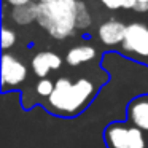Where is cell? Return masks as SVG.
Here are the masks:
<instances>
[{"label": "cell", "instance_id": "30bf717a", "mask_svg": "<svg viewBox=\"0 0 148 148\" xmlns=\"http://www.w3.org/2000/svg\"><path fill=\"white\" fill-rule=\"evenodd\" d=\"M10 18L19 26H27L38 19V2H32L24 7H14L10 10Z\"/></svg>", "mask_w": 148, "mask_h": 148}, {"label": "cell", "instance_id": "5b68a950", "mask_svg": "<svg viewBox=\"0 0 148 148\" xmlns=\"http://www.w3.org/2000/svg\"><path fill=\"white\" fill-rule=\"evenodd\" d=\"M27 78V67L13 54L3 53L2 56V86L14 88Z\"/></svg>", "mask_w": 148, "mask_h": 148}, {"label": "cell", "instance_id": "7c38bea8", "mask_svg": "<svg viewBox=\"0 0 148 148\" xmlns=\"http://www.w3.org/2000/svg\"><path fill=\"white\" fill-rule=\"evenodd\" d=\"M53 91H54V83H53L51 80H48V78H42V80H38V83L35 84V92L38 94L40 97H46V99H48L53 94Z\"/></svg>", "mask_w": 148, "mask_h": 148}, {"label": "cell", "instance_id": "ba28073f", "mask_svg": "<svg viewBox=\"0 0 148 148\" xmlns=\"http://www.w3.org/2000/svg\"><path fill=\"white\" fill-rule=\"evenodd\" d=\"M129 123L148 134V97H138L127 107Z\"/></svg>", "mask_w": 148, "mask_h": 148}, {"label": "cell", "instance_id": "8fae6325", "mask_svg": "<svg viewBox=\"0 0 148 148\" xmlns=\"http://www.w3.org/2000/svg\"><path fill=\"white\" fill-rule=\"evenodd\" d=\"M92 24V18L89 14V10L84 5V2L78 0V7H77V29L84 30Z\"/></svg>", "mask_w": 148, "mask_h": 148}, {"label": "cell", "instance_id": "9c48e42d", "mask_svg": "<svg viewBox=\"0 0 148 148\" xmlns=\"http://www.w3.org/2000/svg\"><path fill=\"white\" fill-rule=\"evenodd\" d=\"M96 56H97V51L92 45H77L67 51L65 62L72 67H78V65L86 64V62L96 59Z\"/></svg>", "mask_w": 148, "mask_h": 148}, {"label": "cell", "instance_id": "2e32d148", "mask_svg": "<svg viewBox=\"0 0 148 148\" xmlns=\"http://www.w3.org/2000/svg\"><path fill=\"white\" fill-rule=\"evenodd\" d=\"M100 2H102L108 10H118V8H121L119 0H100Z\"/></svg>", "mask_w": 148, "mask_h": 148}, {"label": "cell", "instance_id": "3957f363", "mask_svg": "<svg viewBox=\"0 0 148 148\" xmlns=\"http://www.w3.org/2000/svg\"><path fill=\"white\" fill-rule=\"evenodd\" d=\"M108 148H148V137L132 123H112L105 129Z\"/></svg>", "mask_w": 148, "mask_h": 148}, {"label": "cell", "instance_id": "9a60e30c", "mask_svg": "<svg viewBox=\"0 0 148 148\" xmlns=\"http://www.w3.org/2000/svg\"><path fill=\"white\" fill-rule=\"evenodd\" d=\"M34 0H5V3L7 5H10L11 8H14V7H24V5H29V3H32Z\"/></svg>", "mask_w": 148, "mask_h": 148}, {"label": "cell", "instance_id": "52a82bcc", "mask_svg": "<svg viewBox=\"0 0 148 148\" xmlns=\"http://www.w3.org/2000/svg\"><path fill=\"white\" fill-rule=\"evenodd\" d=\"M62 65V58L56 54L54 51H40L32 58L30 67L34 73L40 78H46L49 72L59 70Z\"/></svg>", "mask_w": 148, "mask_h": 148}, {"label": "cell", "instance_id": "4fadbf2b", "mask_svg": "<svg viewBox=\"0 0 148 148\" xmlns=\"http://www.w3.org/2000/svg\"><path fill=\"white\" fill-rule=\"evenodd\" d=\"M14 43H16V32L10 27L3 26V29H2V48L7 51L11 46H14Z\"/></svg>", "mask_w": 148, "mask_h": 148}, {"label": "cell", "instance_id": "277c9868", "mask_svg": "<svg viewBox=\"0 0 148 148\" xmlns=\"http://www.w3.org/2000/svg\"><path fill=\"white\" fill-rule=\"evenodd\" d=\"M121 53L137 62L148 65V23L134 21L127 24L121 43Z\"/></svg>", "mask_w": 148, "mask_h": 148}, {"label": "cell", "instance_id": "6da1fadb", "mask_svg": "<svg viewBox=\"0 0 148 148\" xmlns=\"http://www.w3.org/2000/svg\"><path fill=\"white\" fill-rule=\"evenodd\" d=\"M96 96V86L89 78H78L70 81L69 78H58L54 91L46 99V105L56 115L75 116L84 110V107Z\"/></svg>", "mask_w": 148, "mask_h": 148}, {"label": "cell", "instance_id": "8992f818", "mask_svg": "<svg viewBox=\"0 0 148 148\" xmlns=\"http://www.w3.org/2000/svg\"><path fill=\"white\" fill-rule=\"evenodd\" d=\"M126 27L127 26L118 19H108L97 27V35L105 46H121L126 35Z\"/></svg>", "mask_w": 148, "mask_h": 148}, {"label": "cell", "instance_id": "e0dca14e", "mask_svg": "<svg viewBox=\"0 0 148 148\" xmlns=\"http://www.w3.org/2000/svg\"><path fill=\"white\" fill-rule=\"evenodd\" d=\"M119 3H121L123 10H134L137 0H119Z\"/></svg>", "mask_w": 148, "mask_h": 148}, {"label": "cell", "instance_id": "7a4b0ae2", "mask_svg": "<svg viewBox=\"0 0 148 148\" xmlns=\"http://www.w3.org/2000/svg\"><path fill=\"white\" fill-rule=\"evenodd\" d=\"M78 0H38V26L53 38L64 40L77 30Z\"/></svg>", "mask_w": 148, "mask_h": 148}, {"label": "cell", "instance_id": "5bb4252c", "mask_svg": "<svg viewBox=\"0 0 148 148\" xmlns=\"http://www.w3.org/2000/svg\"><path fill=\"white\" fill-rule=\"evenodd\" d=\"M134 11H137V13H147L148 11V0H137Z\"/></svg>", "mask_w": 148, "mask_h": 148}]
</instances>
